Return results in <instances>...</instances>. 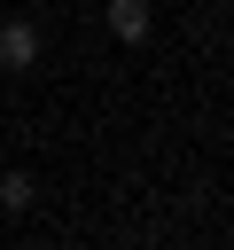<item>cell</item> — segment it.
I'll list each match as a JSON object with an SVG mask.
<instances>
[{"label":"cell","mask_w":234,"mask_h":250,"mask_svg":"<svg viewBox=\"0 0 234 250\" xmlns=\"http://www.w3.org/2000/svg\"><path fill=\"white\" fill-rule=\"evenodd\" d=\"M31 62H39V31L23 16H8L0 23V70H31Z\"/></svg>","instance_id":"cell-1"},{"label":"cell","mask_w":234,"mask_h":250,"mask_svg":"<svg viewBox=\"0 0 234 250\" xmlns=\"http://www.w3.org/2000/svg\"><path fill=\"white\" fill-rule=\"evenodd\" d=\"M211 8H226V0H211Z\"/></svg>","instance_id":"cell-4"},{"label":"cell","mask_w":234,"mask_h":250,"mask_svg":"<svg viewBox=\"0 0 234 250\" xmlns=\"http://www.w3.org/2000/svg\"><path fill=\"white\" fill-rule=\"evenodd\" d=\"M31 195H39L31 172H8V180H0V211H31Z\"/></svg>","instance_id":"cell-3"},{"label":"cell","mask_w":234,"mask_h":250,"mask_svg":"<svg viewBox=\"0 0 234 250\" xmlns=\"http://www.w3.org/2000/svg\"><path fill=\"white\" fill-rule=\"evenodd\" d=\"M109 31H117L125 47H140V39L156 31V8H148V0H109Z\"/></svg>","instance_id":"cell-2"}]
</instances>
